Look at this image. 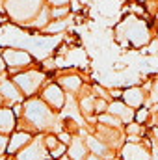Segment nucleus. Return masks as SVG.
I'll use <instances>...</instances> for the list:
<instances>
[{
	"label": "nucleus",
	"mask_w": 158,
	"mask_h": 160,
	"mask_svg": "<svg viewBox=\"0 0 158 160\" xmlns=\"http://www.w3.org/2000/svg\"><path fill=\"white\" fill-rule=\"evenodd\" d=\"M24 106V114H22V119L24 123H28V127L37 132H48L54 128L56 125V112L41 99V97H32V99H26L22 102Z\"/></svg>",
	"instance_id": "f257e3e1"
},
{
	"label": "nucleus",
	"mask_w": 158,
	"mask_h": 160,
	"mask_svg": "<svg viewBox=\"0 0 158 160\" xmlns=\"http://www.w3.org/2000/svg\"><path fill=\"white\" fill-rule=\"evenodd\" d=\"M45 8V0H4V11L11 22L21 26H30Z\"/></svg>",
	"instance_id": "f03ea898"
},
{
	"label": "nucleus",
	"mask_w": 158,
	"mask_h": 160,
	"mask_svg": "<svg viewBox=\"0 0 158 160\" xmlns=\"http://www.w3.org/2000/svg\"><path fill=\"white\" fill-rule=\"evenodd\" d=\"M11 80H13L15 86L21 89V93H22L24 99H32V97L37 95L39 89L45 88L43 84H45V80H47V75H45L43 71H39V69L30 67V69H26V71H22V73L11 77Z\"/></svg>",
	"instance_id": "7ed1b4c3"
},
{
	"label": "nucleus",
	"mask_w": 158,
	"mask_h": 160,
	"mask_svg": "<svg viewBox=\"0 0 158 160\" xmlns=\"http://www.w3.org/2000/svg\"><path fill=\"white\" fill-rule=\"evenodd\" d=\"M2 58H4V63H6V73L15 77L26 69H30L34 65V56L24 50V48H15V47H6L2 48Z\"/></svg>",
	"instance_id": "20e7f679"
},
{
	"label": "nucleus",
	"mask_w": 158,
	"mask_h": 160,
	"mask_svg": "<svg viewBox=\"0 0 158 160\" xmlns=\"http://www.w3.org/2000/svg\"><path fill=\"white\" fill-rule=\"evenodd\" d=\"M117 36L119 38L125 36L132 45L141 47V45H145L149 41V30H147V24L141 19L128 17L117 26Z\"/></svg>",
	"instance_id": "39448f33"
},
{
	"label": "nucleus",
	"mask_w": 158,
	"mask_h": 160,
	"mask_svg": "<svg viewBox=\"0 0 158 160\" xmlns=\"http://www.w3.org/2000/svg\"><path fill=\"white\" fill-rule=\"evenodd\" d=\"M15 160H52L50 151L45 145V136L37 134L21 153L15 155Z\"/></svg>",
	"instance_id": "423d86ee"
},
{
	"label": "nucleus",
	"mask_w": 158,
	"mask_h": 160,
	"mask_svg": "<svg viewBox=\"0 0 158 160\" xmlns=\"http://www.w3.org/2000/svg\"><path fill=\"white\" fill-rule=\"evenodd\" d=\"M41 99H43L54 112H60V110H63V106H65L67 95H65L63 88H62L58 82H48V84L41 89Z\"/></svg>",
	"instance_id": "0eeeda50"
},
{
	"label": "nucleus",
	"mask_w": 158,
	"mask_h": 160,
	"mask_svg": "<svg viewBox=\"0 0 158 160\" xmlns=\"http://www.w3.org/2000/svg\"><path fill=\"white\" fill-rule=\"evenodd\" d=\"M0 95L6 99V102H7V106L11 108V104L15 106V104H19V102H24L26 99L22 97V93H21V89L15 86V82L9 78H6V75H2L0 77Z\"/></svg>",
	"instance_id": "6e6552de"
},
{
	"label": "nucleus",
	"mask_w": 158,
	"mask_h": 160,
	"mask_svg": "<svg viewBox=\"0 0 158 160\" xmlns=\"http://www.w3.org/2000/svg\"><path fill=\"white\" fill-rule=\"evenodd\" d=\"M36 136L30 132V130H15L11 136H9V143H7V151L6 155L7 157H15L17 153H21Z\"/></svg>",
	"instance_id": "1a4fd4ad"
},
{
	"label": "nucleus",
	"mask_w": 158,
	"mask_h": 160,
	"mask_svg": "<svg viewBox=\"0 0 158 160\" xmlns=\"http://www.w3.org/2000/svg\"><path fill=\"white\" fill-rule=\"evenodd\" d=\"M19 127V119L15 118L13 110L9 106H4L0 108V132L6 134V136H11Z\"/></svg>",
	"instance_id": "9d476101"
},
{
	"label": "nucleus",
	"mask_w": 158,
	"mask_h": 160,
	"mask_svg": "<svg viewBox=\"0 0 158 160\" xmlns=\"http://www.w3.org/2000/svg\"><path fill=\"white\" fill-rule=\"evenodd\" d=\"M67 157H69V160H86L89 157L87 155V145L82 138H78V136L73 138L71 145L67 147Z\"/></svg>",
	"instance_id": "9b49d317"
},
{
	"label": "nucleus",
	"mask_w": 158,
	"mask_h": 160,
	"mask_svg": "<svg viewBox=\"0 0 158 160\" xmlns=\"http://www.w3.org/2000/svg\"><path fill=\"white\" fill-rule=\"evenodd\" d=\"M108 112L112 114V116H116L117 119H121L123 123H130V121L134 119V110H130V106H126V104H123V102H112L110 106H108Z\"/></svg>",
	"instance_id": "f8f14e48"
},
{
	"label": "nucleus",
	"mask_w": 158,
	"mask_h": 160,
	"mask_svg": "<svg viewBox=\"0 0 158 160\" xmlns=\"http://www.w3.org/2000/svg\"><path fill=\"white\" fill-rule=\"evenodd\" d=\"M123 158L125 160H151V155L147 149H143L141 145L136 143H128L123 149Z\"/></svg>",
	"instance_id": "ddd939ff"
},
{
	"label": "nucleus",
	"mask_w": 158,
	"mask_h": 160,
	"mask_svg": "<svg viewBox=\"0 0 158 160\" xmlns=\"http://www.w3.org/2000/svg\"><path fill=\"white\" fill-rule=\"evenodd\" d=\"M86 145H87V149H91V155H97L101 158H112V155H110V151L102 140H99L95 136H87Z\"/></svg>",
	"instance_id": "4468645a"
},
{
	"label": "nucleus",
	"mask_w": 158,
	"mask_h": 160,
	"mask_svg": "<svg viewBox=\"0 0 158 160\" xmlns=\"http://www.w3.org/2000/svg\"><path fill=\"white\" fill-rule=\"evenodd\" d=\"M58 84H60L65 91L77 93L80 88H82V78H80L78 75H62V77L58 78Z\"/></svg>",
	"instance_id": "2eb2a0df"
},
{
	"label": "nucleus",
	"mask_w": 158,
	"mask_h": 160,
	"mask_svg": "<svg viewBox=\"0 0 158 160\" xmlns=\"http://www.w3.org/2000/svg\"><path fill=\"white\" fill-rule=\"evenodd\" d=\"M123 99L126 102V106H141L143 104V91L140 88H128L126 91H123Z\"/></svg>",
	"instance_id": "dca6fc26"
},
{
	"label": "nucleus",
	"mask_w": 158,
	"mask_h": 160,
	"mask_svg": "<svg viewBox=\"0 0 158 160\" xmlns=\"http://www.w3.org/2000/svg\"><path fill=\"white\" fill-rule=\"evenodd\" d=\"M52 21V17H50V8L48 6H45L43 9H41V13L36 17V21L28 26V28H36V30H45L47 26H48V22Z\"/></svg>",
	"instance_id": "f3484780"
},
{
	"label": "nucleus",
	"mask_w": 158,
	"mask_h": 160,
	"mask_svg": "<svg viewBox=\"0 0 158 160\" xmlns=\"http://www.w3.org/2000/svg\"><path fill=\"white\" fill-rule=\"evenodd\" d=\"M67 26H69V19H62V21H50V22H48V26H47L43 32H45V34H60V32H63Z\"/></svg>",
	"instance_id": "a211bd4d"
},
{
	"label": "nucleus",
	"mask_w": 158,
	"mask_h": 160,
	"mask_svg": "<svg viewBox=\"0 0 158 160\" xmlns=\"http://www.w3.org/2000/svg\"><path fill=\"white\" fill-rule=\"evenodd\" d=\"M80 112L84 114V116H89L91 112H95V99L93 97H84L82 101H80Z\"/></svg>",
	"instance_id": "6ab92c4d"
},
{
	"label": "nucleus",
	"mask_w": 158,
	"mask_h": 160,
	"mask_svg": "<svg viewBox=\"0 0 158 160\" xmlns=\"http://www.w3.org/2000/svg\"><path fill=\"white\" fill-rule=\"evenodd\" d=\"M69 8H50V17L52 21H62V19H69Z\"/></svg>",
	"instance_id": "aec40b11"
},
{
	"label": "nucleus",
	"mask_w": 158,
	"mask_h": 160,
	"mask_svg": "<svg viewBox=\"0 0 158 160\" xmlns=\"http://www.w3.org/2000/svg\"><path fill=\"white\" fill-rule=\"evenodd\" d=\"M99 121L104 123V125H108V127H112V128H117L119 125H121V119H117V118L112 116V114H101V116H99Z\"/></svg>",
	"instance_id": "412c9836"
},
{
	"label": "nucleus",
	"mask_w": 158,
	"mask_h": 160,
	"mask_svg": "<svg viewBox=\"0 0 158 160\" xmlns=\"http://www.w3.org/2000/svg\"><path fill=\"white\" fill-rule=\"evenodd\" d=\"M63 155H67V145H63V143H60L56 149L50 151V158L52 160H62Z\"/></svg>",
	"instance_id": "4be33fe9"
},
{
	"label": "nucleus",
	"mask_w": 158,
	"mask_h": 160,
	"mask_svg": "<svg viewBox=\"0 0 158 160\" xmlns=\"http://www.w3.org/2000/svg\"><path fill=\"white\" fill-rule=\"evenodd\" d=\"M60 143H62V142L58 140V136H56V134H47V136H45V145H47V149H48V151L56 149Z\"/></svg>",
	"instance_id": "5701e85b"
},
{
	"label": "nucleus",
	"mask_w": 158,
	"mask_h": 160,
	"mask_svg": "<svg viewBox=\"0 0 158 160\" xmlns=\"http://www.w3.org/2000/svg\"><path fill=\"white\" fill-rule=\"evenodd\" d=\"M7 143H9V136H6V134L0 132V157L6 155V151H7Z\"/></svg>",
	"instance_id": "b1692460"
},
{
	"label": "nucleus",
	"mask_w": 158,
	"mask_h": 160,
	"mask_svg": "<svg viewBox=\"0 0 158 160\" xmlns=\"http://www.w3.org/2000/svg\"><path fill=\"white\" fill-rule=\"evenodd\" d=\"M110 104H106V101L104 99H99V101H95V112H106V108H108Z\"/></svg>",
	"instance_id": "393cba45"
},
{
	"label": "nucleus",
	"mask_w": 158,
	"mask_h": 160,
	"mask_svg": "<svg viewBox=\"0 0 158 160\" xmlns=\"http://www.w3.org/2000/svg\"><path fill=\"white\" fill-rule=\"evenodd\" d=\"M151 102H158V80H155L151 88Z\"/></svg>",
	"instance_id": "a878e982"
},
{
	"label": "nucleus",
	"mask_w": 158,
	"mask_h": 160,
	"mask_svg": "<svg viewBox=\"0 0 158 160\" xmlns=\"http://www.w3.org/2000/svg\"><path fill=\"white\" fill-rule=\"evenodd\" d=\"M47 2H48L52 8H65L71 0H47Z\"/></svg>",
	"instance_id": "bb28decb"
},
{
	"label": "nucleus",
	"mask_w": 158,
	"mask_h": 160,
	"mask_svg": "<svg viewBox=\"0 0 158 160\" xmlns=\"http://www.w3.org/2000/svg\"><path fill=\"white\" fill-rule=\"evenodd\" d=\"M147 116H149V110L141 108V110L138 112V116H136V121H138V123H143V121L147 119Z\"/></svg>",
	"instance_id": "cd10ccee"
},
{
	"label": "nucleus",
	"mask_w": 158,
	"mask_h": 160,
	"mask_svg": "<svg viewBox=\"0 0 158 160\" xmlns=\"http://www.w3.org/2000/svg\"><path fill=\"white\" fill-rule=\"evenodd\" d=\"M140 130H141V128H140V125H136V123H130V125H128V127H126V132H128V134H130V136H132V134H134V132H136V134H138V132H140Z\"/></svg>",
	"instance_id": "c85d7f7f"
},
{
	"label": "nucleus",
	"mask_w": 158,
	"mask_h": 160,
	"mask_svg": "<svg viewBox=\"0 0 158 160\" xmlns=\"http://www.w3.org/2000/svg\"><path fill=\"white\" fill-rule=\"evenodd\" d=\"M6 75V63H4V58H2V50H0V77Z\"/></svg>",
	"instance_id": "c756f323"
},
{
	"label": "nucleus",
	"mask_w": 158,
	"mask_h": 160,
	"mask_svg": "<svg viewBox=\"0 0 158 160\" xmlns=\"http://www.w3.org/2000/svg\"><path fill=\"white\" fill-rule=\"evenodd\" d=\"M110 93H112V97H116V99H117V97H121V95H123V93H121L119 89H112Z\"/></svg>",
	"instance_id": "7c9ffc66"
},
{
	"label": "nucleus",
	"mask_w": 158,
	"mask_h": 160,
	"mask_svg": "<svg viewBox=\"0 0 158 160\" xmlns=\"http://www.w3.org/2000/svg\"><path fill=\"white\" fill-rule=\"evenodd\" d=\"M4 106H7V102H6V99L0 95V108H4Z\"/></svg>",
	"instance_id": "2f4dec72"
},
{
	"label": "nucleus",
	"mask_w": 158,
	"mask_h": 160,
	"mask_svg": "<svg viewBox=\"0 0 158 160\" xmlns=\"http://www.w3.org/2000/svg\"><path fill=\"white\" fill-rule=\"evenodd\" d=\"M86 160H102V158H101V157H97V155H89Z\"/></svg>",
	"instance_id": "473e14b6"
},
{
	"label": "nucleus",
	"mask_w": 158,
	"mask_h": 160,
	"mask_svg": "<svg viewBox=\"0 0 158 160\" xmlns=\"http://www.w3.org/2000/svg\"><path fill=\"white\" fill-rule=\"evenodd\" d=\"M112 160H117V158H112Z\"/></svg>",
	"instance_id": "72a5a7b5"
},
{
	"label": "nucleus",
	"mask_w": 158,
	"mask_h": 160,
	"mask_svg": "<svg viewBox=\"0 0 158 160\" xmlns=\"http://www.w3.org/2000/svg\"><path fill=\"white\" fill-rule=\"evenodd\" d=\"M156 125H158V119H156Z\"/></svg>",
	"instance_id": "f704fd0d"
},
{
	"label": "nucleus",
	"mask_w": 158,
	"mask_h": 160,
	"mask_svg": "<svg viewBox=\"0 0 158 160\" xmlns=\"http://www.w3.org/2000/svg\"><path fill=\"white\" fill-rule=\"evenodd\" d=\"M141 2H143V0H141Z\"/></svg>",
	"instance_id": "c9c22d12"
}]
</instances>
